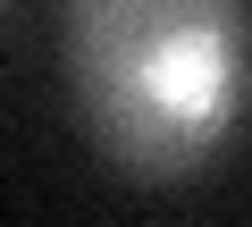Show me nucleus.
Instances as JSON below:
<instances>
[{
    "mask_svg": "<svg viewBox=\"0 0 252 227\" xmlns=\"http://www.w3.org/2000/svg\"><path fill=\"white\" fill-rule=\"evenodd\" d=\"M59 67L118 177L185 185L252 118V0H67Z\"/></svg>",
    "mask_w": 252,
    "mask_h": 227,
    "instance_id": "1",
    "label": "nucleus"
},
{
    "mask_svg": "<svg viewBox=\"0 0 252 227\" xmlns=\"http://www.w3.org/2000/svg\"><path fill=\"white\" fill-rule=\"evenodd\" d=\"M0 17H9V0H0Z\"/></svg>",
    "mask_w": 252,
    "mask_h": 227,
    "instance_id": "2",
    "label": "nucleus"
}]
</instances>
